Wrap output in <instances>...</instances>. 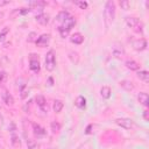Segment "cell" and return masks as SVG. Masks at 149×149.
<instances>
[{
    "mask_svg": "<svg viewBox=\"0 0 149 149\" xmlns=\"http://www.w3.org/2000/svg\"><path fill=\"white\" fill-rule=\"evenodd\" d=\"M114 17H115V5H114V1L108 0L104 9V19H105L106 27H109V24L114 21Z\"/></svg>",
    "mask_w": 149,
    "mask_h": 149,
    "instance_id": "obj_1",
    "label": "cell"
},
{
    "mask_svg": "<svg viewBox=\"0 0 149 149\" xmlns=\"http://www.w3.org/2000/svg\"><path fill=\"white\" fill-rule=\"evenodd\" d=\"M126 23L129 28H132L136 33H142L143 31V23L137 17L128 16V17H126Z\"/></svg>",
    "mask_w": 149,
    "mask_h": 149,
    "instance_id": "obj_2",
    "label": "cell"
},
{
    "mask_svg": "<svg viewBox=\"0 0 149 149\" xmlns=\"http://www.w3.org/2000/svg\"><path fill=\"white\" fill-rule=\"evenodd\" d=\"M56 66V56L54 50H49L45 55V69L48 71H54Z\"/></svg>",
    "mask_w": 149,
    "mask_h": 149,
    "instance_id": "obj_3",
    "label": "cell"
},
{
    "mask_svg": "<svg viewBox=\"0 0 149 149\" xmlns=\"http://www.w3.org/2000/svg\"><path fill=\"white\" fill-rule=\"evenodd\" d=\"M29 68L31 71L34 72H38L40 71V61H38V55L36 54H31L29 57Z\"/></svg>",
    "mask_w": 149,
    "mask_h": 149,
    "instance_id": "obj_4",
    "label": "cell"
},
{
    "mask_svg": "<svg viewBox=\"0 0 149 149\" xmlns=\"http://www.w3.org/2000/svg\"><path fill=\"white\" fill-rule=\"evenodd\" d=\"M115 123L125 129H130L133 127V121L130 119H127V118H119L115 120Z\"/></svg>",
    "mask_w": 149,
    "mask_h": 149,
    "instance_id": "obj_5",
    "label": "cell"
},
{
    "mask_svg": "<svg viewBox=\"0 0 149 149\" xmlns=\"http://www.w3.org/2000/svg\"><path fill=\"white\" fill-rule=\"evenodd\" d=\"M35 101H36L37 106H38L43 112H48V105H47V100H45L44 95L37 94V95L35 97Z\"/></svg>",
    "mask_w": 149,
    "mask_h": 149,
    "instance_id": "obj_6",
    "label": "cell"
},
{
    "mask_svg": "<svg viewBox=\"0 0 149 149\" xmlns=\"http://www.w3.org/2000/svg\"><path fill=\"white\" fill-rule=\"evenodd\" d=\"M49 41H50V34H43V35H41L36 40V45L37 47H41V48H44V47L48 45Z\"/></svg>",
    "mask_w": 149,
    "mask_h": 149,
    "instance_id": "obj_7",
    "label": "cell"
},
{
    "mask_svg": "<svg viewBox=\"0 0 149 149\" xmlns=\"http://www.w3.org/2000/svg\"><path fill=\"white\" fill-rule=\"evenodd\" d=\"M1 98H2L3 102H5L7 106H13V105H14V98H13V95H12L8 91L3 90L2 93H1Z\"/></svg>",
    "mask_w": 149,
    "mask_h": 149,
    "instance_id": "obj_8",
    "label": "cell"
},
{
    "mask_svg": "<svg viewBox=\"0 0 149 149\" xmlns=\"http://www.w3.org/2000/svg\"><path fill=\"white\" fill-rule=\"evenodd\" d=\"M133 47L136 51H142L147 48V41L144 38H140V40H136L133 42Z\"/></svg>",
    "mask_w": 149,
    "mask_h": 149,
    "instance_id": "obj_9",
    "label": "cell"
},
{
    "mask_svg": "<svg viewBox=\"0 0 149 149\" xmlns=\"http://www.w3.org/2000/svg\"><path fill=\"white\" fill-rule=\"evenodd\" d=\"M112 54H113V56H115V57H121L122 55H125V49H123V47H122L121 44L115 43V44L113 45V48H112Z\"/></svg>",
    "mask_w": 149,
    "mask_h": 149,
    "instance_id": "obj_10",
    "label": "cell"
},
{
    "mask_svg": "<svg viewBox=\"0 0 149 149\" xmlns=\"http://www.w3.org/2000/svg\"><path fill=\"white\" fill-rule=\"evenodd\" d=\"M74 24H76V19L74 17H72V16H70L68 20H65L64 22H63V24L61 26L63 29H65V30H68V31H70L71 30V28H73L74 27Z\"/></svg>",
    "mask_w": 149,
    "mask_h": 149,
    "instance_id": "obj_11",
    "label": "cell"
},
{
    "mask_svg": "<svg viewBox=\"0 0 149 149\" xmlns=\"http://www.w3.org/2000/svg\"><path fill=\"white\" fill-rule=\"evenodd\" d=\"M33 130H34V134H35L37 137L45 135V129H44L42 126H40L38 123H35V122L33 123Z\"/></svg>",
    "mask_w": 149,
    "mask_h": 149,
    "instance_id": "obj_12",
    "label": "cell"
},
{
    "mask_svg": "<svg viewBox=\"0 0 149 149\" xmlns=\"http://www.w3.org/2000/svg\"><path fill=\"white\" fill-rule=\"evenodd\" d=\"M36 21L40 23V24H43L45 26L48 22H49V15L44 14V13H40L36 15Z\"/></svg>",
    "mask_w": 149,
    "mask_h": 149,
    "instance_id": "obj_13",
    "label": "cell"
},
{
    "mask_svg": "<svg viewBox=\"0 0 149 149\" xmlns=\"http://www.w3.org/2000/svg\"><path fill=\"white\" fill-rule=\"evenodd\" d=\"M70 41L74 44H81L83 41H84V36L80 34V33H74L71 37H70Z\"/></svg>",
    "mask_w": 149,
    "mask_h": 149,
    "instance_id": "obj_14",
    "label": "cell"
},
{
    "mask_svg": "<svg viewBox=\"0 0 149 149\" xmlns=\"http://www.w3.org/2000/svg\"><path fill=\"white\" fill-rule=\"evenodd\" d=\"M137 99L143 106H148L149 105V97H148V94L146 92H140L139 95H137Z\"/></svg>",
    "mask_w": 149,
    "mask_h": 149,
    "instance_id": "obj_15",
    "label": "cell"
},
{
    "mask_svg": "<svg viewBox=\"0 0 149 149\" xmlns=\"http://www.w3.org/2000/svg\"><path fill=\"white\" fill-rule=\"evenodd\" d=\"M70 17V14H69V12L68 10H61L58 14H57V16H56V20L58 21V22H64L65 20H68Z\"/></svg>",
    "mask_w": 149,
    "mask_h": 149,
    "instance_id": "obj_16",
    "label": "cell"
},
{
    "mask_svg": "<svg viewBox=\"0 0 149 149\" xmlns=\"http://www.w3.org/2000/svg\"><path fill=\"white\" fill-rule=\"evenodd\" d=\"M126 66H127L129 70H132V71H137V70L140 69V64H139L136 61H133V59H128V61L126 62Z\"/></svg>",
    "mask_w": 149,
    "mask_h": 149,
    "instance_id": "obj_17",
    "label": "cell"
},
{
    "mask_svg": "<svg viewBox=\"0 0 149 149\" xmlns=\"http://www.w3.org/2000/svg\"><path fill=\"white\" fill-rule=\"evenodd\" d=\"M74 105H76V107H78V108H85V106H86V99H85L83 95H79V97L76 98Z\"/></svg>",
    "mask_w": 149,
    "mask_h": 149,
    "instance_id": "obj_18",
    "label": "cell"
},
{
    "mask_svg": "<svg viewBox=\"0 0 149 149\" xmlns=\"http://www.w3.org/2000/svg\"><path fill=\"white\" fill-rule=\"evenodd\" d=\"M111 93H112V90H111L109 86H102L101 90H100V94L105 99H108L111 97Z\"/></svg>",
    "mask_w": 149,
    "mask_h": 149,
    "instance_id": "obj_19",
    "label": "cell"
},
{
    "mask_svg": "<svg viewBox=\"0 0 149 149\" xmlns=\"http://www.w3.org/2000/svg\"><path fill=\"white\" fill-rule=\"evenodd\" d=\"M120 86H121L123 90H126V91H132V90L134 88L133 83L129 81V80H121V81H120Z\"/></svg>",
    "mask_w": 149,
    "mask_h": 149,
    "instance_id": "obj_20",
    "label": "cell"
},
{
    "mask_svg": "<svg viewBox=\"0 0 149 149\" xmlns=\"http://www.w3.org/2000/svg\"><path fill=\"white\" fill-rule=\"evenodd\" d=\"M137 77H139L141 80H143L144 83H148V81H149V73H148V71H146V70H140V71L137 72Z\"/></svg>",
    "mask_w": 149,
    "mask_h": 149,
    "instance_id": "obj_21",
    "label": "cell"
},
{
    "mask_svg": "<svg viewBox=\"0 0 149 149\" xmlns=\"http://www.w3.org/2000/svg\"><path fill=\"white\" fill-rule=\"evenodd\" d=\"M29 6L31 8H34V9H41L42 7L45 6V2L44 1H40V0H37V1H30L29 2Z\"/></svg>",
    "mask_w": 149,
    "mask_h": 149,
    "instance_id": "obj_22",
    "label": "cell"
},
{
    "mask_svg": "<svg viewBox=\"0 0 149 149\" xmlns=\"http://www.w3.org/2000/svg\"><path fill=\"white\" fill-rule=\"evenodd\" d=\"M63 106H64V104H63L62 100H55V101H54V106H52L54 112L59 113V112L63 109Z\"/></svg>",
    "mask_w": 149,
    "mask_h": 149,
    "instance_id": "obj_23",
    "label": "cell"
},
{
    "mask_svg": "<svg viewBox=\"0 0 149 149\" xmlns=\"http://www.w3.org/2000/svg\"><path fill=\"white\" fill-rule=\"evenodd\" d=\"M10 142H12V146H13V147H15V148L20 147V144H21V142H20V139H19V136H17L15 133H13V134H12V137H10Z\"/></svg>",
    "mask_w": 149,
    "mask_h": 149,
    "instance_id": "obj_24",
    "label": "cell"
},
{
    "mask_svg": "<svg viewBox=\"0 0 149 149\" xmlns=\"http://www.w3.org/2000/svg\"><path fill=\"white\" fill-rule=\"evenodd\" d=\"M50 129H51L52 133H58L61 130V123L57 122V121H52L50 123Z\"/></svg>",
    "mask_w": 149,
    "mask_h": 149,
    "instance_id": "obj_25",
    "label": "cell"
},
{
    "mask_svg": "<svg viewBox=\"0 0 149 149\" xmlns=\"http://www.w3.org/2000/svg\"><path fill=\"white\" fill-rule=\"evenodd\" d=\"M37 40V34L35 31H31L28 34V37H27V42H36Z\"/></svg>",
    "mask_w": 149,
    "mask_h": 149,
    "instance_id": "obj_26",
    "label": "cell"
},
{
    "mask_svg": "<svg viewBox=\"0 0 149 149\" xmlns=\"http://www.w3.org/2000/svg\"><path fill=\"white\" fill-rule=\"evenodd\" d=\"M27 147H28V149H36L37 144H36V142H35L34 140L28 139V140H27Z\"/></svg>",
    "mask_w": 149,
    "mask_h": 149,
    "instance_id": "obj_27",
    "label": "cell"
},
{
    "mask_svg": "<svg viewBox=\"0 0 149 149\" xmlns=\"http://www.w3.org/2000/svg\"><path fill=\"white\" fill-rule=\"evenodd\" d=\"M8 31H9V28H8V27H5V28L0 31V41H3V40H5V37H6V35L8 34Z\"/></svg>",
    "mask_w": 149,
    "mask_h": 149,
    "instance_id": "obj_28",
    "label": "cell"
},
{
    "mask_svg": "<svg viewBox=\"0 0 149 149\" xmlns=\"http://www.w3.org/2000/svg\"><path fill=\"white\" fill-rule=\"evenodd\" d=\"M120 6H121L122 9H129L130 3H129V1H127V0H121V1H120Z\"/></svg>",
    "mask_w": 149,
    "mask_h": 149,
    "instance_id": "obj_29",
    "label": "cell"
},
{
    "mask_svg": "<svg viewBox=\"0 0 149 149\" xmlns=\"http://www.w3.org/2000/svg\"><path fill=\"white\" fill-rule=\"evenodd\" d=\"M76 3H77L81 9H85V8L87 7V2H86V1H77Z\"/></svg>",
    "mask_w": 149,
    "mask_h": 149,
    "instance_id": "obj_30",
    "label": "cell"
},
{
    "mask_svg": "<svg viewBox=\"0 0 149 149\" xmlns=\"http://www.w3.org/2000/svg\"><path fill=\"white\" fill-rule=\"evenodd\" d=\"M58 30H59V33H61L62 37H65V36H68V34H69V31H68V30H65V29H63L62 27H59V28H58Z\"/></svg>",
    "mask_w": 149,
    "mask_h": 149,
    "instance_id": "obj_31",
    "label": "cell"
},
{
    "mask_svg": "<svg viewBox=\"0 0 149 149\" xmlns=\"http://www.w3.org/2000/svg\"><path fill=\"white\" fill-rule=\"evenodd\" d=\"M30 102H31V101H28V102H26V104L23 105V112H26V113H29V108H30Z\"/></svg>",
    "mask_w": 149,
    "mask_h": 149,
    "instance_id": "obj_32",
    "label": "cell"
},
{
    "mask_svg": "<svg viewBox=\"0 0 149 149\" xmlns=\"http://www.w3.org/2000/svg\"><path fill=\"white\" fill-rule=\"evenodd\" d=\"M6 78H7L6 72H1V73H0V84H2V83L6 80Z\"/></svg>",
    "mask_w": 149,
    "mask_h": 149,
    "instance_id": "obj_33",
    "label": "cell"
},
{
    "mask_svg": "<svg viewBox=\"0 0 149 149\" xmlns=\"http://www.w3.org/2000/svg\"><path fill=\"white\" fill-rule=\"evenodd\" d=\"M28 95V91L27 90H21V98L22 99H26Z\"/></svg>",
    "mask_w": 149,
    "mask_h": 149,
    "instance_id": "obj_34",
    "label": "cell"
},
{
    "mask_svg": "<svg viewBox=\"0 0 149 149\" xmlns=\"http://www.w3.org/2000/svg\"><path fill=\"white\" fill-rule=\"evenodd\" d=\"M9 130L12 132V134H13V133H15V125H14V122H12V123H10V126H9Z\"/></svg>",
    "mask_w": 149,
    "mask_h": 149,
    "instance_id": "obj_35",
    "label": "cell"
},
{
    "mask_svg": "<svg viewBox=\"0 0 149 149\" xmlns=\"http://www.w3.org/2000/svg\"><path fill=\"white\" fill-rule=\"evenodd\" d=\"M8 3H9V1H7V0H0V7L1 6H6Z\"/></svg>",
    "mask_w": 149,
    "mask_h": 149,
    "instance_id": "obj_36",
    "label": "cell"
},
{
    "mask_svg": "<svg viewBox=\"0 0 149 149\" xmlns=\"http://www.w3.org/2000/svg\"><path fill=\"white\" fill-rule=\"evenodd\" d=\"M143 119H144L146 121L149 120V119H148V111H144V113H143Z\"/></svg>",
    "mask_w": 149,
    "mask_h": 149,
    "instance_id": "obj_37",
    "label": "cell"
},
{
    "mask_svg": "<svg viewBox=\"0 0 149 149\" xmlns=\"http://www.w3.org/2000/svg\"><path fill=\"white\" fill-rule=\"evenodd\" d=\"M91 128H92V125H88L87 128H86V134H90L91 133Z\"/></svg>",
    "mask_w": 149,
    "mask_h": 149,
    "instance_id": "obj_38",
    "label": "cell"
},
{
    "mask_svg": "<svg viewBox=\"0 0 149 149\" xmlns=\"http://www.w3.org/2000/svg\"><path fill=\"white\" fill-rule=\"evenodd\" d=\"M48 83H49V85H50V86L52 85V83H54V80H52V78H51V77H50V78L48 79Z\"/></svg>",
    "mask_w": 149,
    "mask_h": 149,
    "instance_id": "obj_39",
    "label": "cell"
},
{
    "mask_svg": "<svg viewBox=\"0 0 149 149\" xmlns=\"http://www.w3.org/2000/svg\"><path fill=\"white\" fill-rule=\"evenodd\" d=\"M50 149H56V148H50Z\"/></svg>",
    "mask_w": 149,
    "mask_h": 149,
    "instance_id": "obj_40",
    "label": "cell"
}]
</instances>
